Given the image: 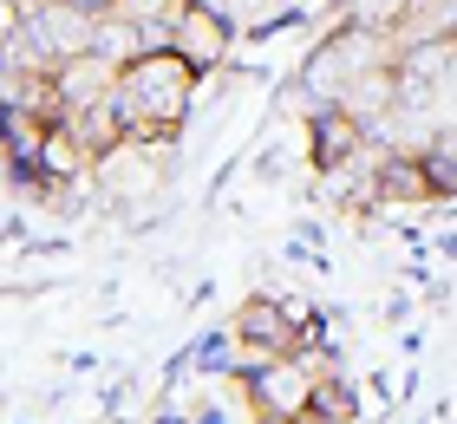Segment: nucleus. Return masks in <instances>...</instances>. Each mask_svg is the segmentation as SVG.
<instances>
[{
	"instance_id": "20e7f679",
	"label": "nucleus",
	"mask_w": 457,
	"mask_h": 424,
	"mask_svg": "<svg viewBox=\"0 0 457 424\" xmlns=\"http://www.w3.org/2000/svg\"><path fill=\"white\" fill-rule=\"evenodd\" d=\"M236 339H242V353H248V366H262V359H275V353H301V346H320V327H314V313H307L301 301H268V294H248V301L236 307ZM242 366V372H248Z\"/></svg>"
},
{
	"instance_id": "423d86ee",
	"label": "nucleus",
	"mask_w": 457,
	"mask_h": 424,
	"mask_svg": "<svg viewBox=\"0 0 457 424\" xmlns=\"http://www.w3.org/2000/svg\"><path fill=\"white\" fill-rule=\"evenodd\" d=\"M372 144V131L360 118L346 112V104H320L314 118H307V157H314V170L320 177H334V170H346L353 157H360Z\"/></svg>"
},
{
	"instance_id": "39448f33",
	"label": "nucleus",
	"mask_w": 457,
	"mask_h": 424,
	"mask_svg": "<svg viewBox=\"0 0 457 424\" xmlns=\"http://www.w3.org/2000/svg\"><path fill=\"white\" fill-rule=\"evenodd\" d=\"M170 53H177L196 79L216 72L222 59H228V13H216L210 0H190V7L177 13V27H170Z\"/></svg>"
},
{
	"instance_id": "6e6552de",
	"label": "nucleus",
	"mask_w": 457,
	"mask_h": 424,
	"mask_svg": "<svg viewBox=\"0 0 457 424\" xmlns=\"http://www.w3.org/2000/svg\"><path fill=\"white\" fill-rule=\"evenodd\" d=\"M314 418H320V424H360V412H353V392L340 386V378H320V392H314Z\"/></svg>"
},
{
	"instance_id": "f257e3e1",
	"label": "nucleus",
	"mask_w": 457,
	"mask_h": 424,
	"mask_svg": "<svg viewBox=\"0 0 457 424\" xmlns=\"http://www.w3.org/2000/svg\"><path fill=\"white\" fill-rule=\"evenodd\" d=\"M190 98H196V72L183 66L170 46L137 53L131 66H118V85H112L124 137H137V144H170L183 112H190Z\"/></svg>"
},
{
	"instance_id": "1a4fd4ad",
	"label": "nucleus",
	"mask_w": 457,
	"mask_h": 424,
	"mask_svg": "<svg viewBox=\"0 0 457 424\" xmlns=\"http://www.w3.org/2000/svg\"><path fill=\"white\" fill-rule=\"evenodd\" d=\"M275 424H320V418H314V405H307L301 418H275Z\"/></svg>"
},
{
	"instance_id": "7ed1b4c3",
	"label": "nucleus",
	"mask_w": 457,
	"mask_h": 424,
	"mask_svg": "<svg viewBox=\"0 0 457 424\" xmlns=\"http://www.w3.org/2000/svg\"><path fill=\"white\" fill-rule=\"evenodd\" d=\"M320 378H334V359H327L320 346L275 353V359H262V366H248V372H242V398L255 405L262 424H275V418H301L307 405H314Z\"/></svg>"
},
{
	"instance_id": "9d476101",
	"label": "nucleus",
	"mask_w": 457,
	"mask_h": 424,
	"mask_svg": "<svg viewBox=\"0 0 457 424\" xmlns=\"http://www.w3.org/2000/svg\"><path fill=\"white\" fill-rule=\"evenodd\" d=\"M86 7H112V0H86Z\"/></svg>"
},
{
	"instance_id": "f03ea898",
	"label": "nucleus",
	"mask_w": 457,
	"mask_h": 424,
	"mask_svg": "<svg viewBox=\"0 0 457 424\" xmlns=\"http://www.w3.org/2000/svg\"><path fill=\"white\" fill-rule=\"evenodd\" d=\"M399 66V46H392L386 27H372V20H346L340 33H327L314 59H307V92H320L327 104H340L360 79Z\"/></svg>"
},
{
	"instance_id": "0eeeda50",
	"label": "nucleus",
	"mask_w": 457,
	"mask_h": 424,
	"mask_svg": "<svg viewBox=\"0 0 457 424\" xmlns=\"http://www.w3.org/2000/svg\"><path fill=\"white\" fill-rule=\"evenodd\" d=\"M190 7V0H112V13H124L131 27H144V46H170V27H177V13Z\"/></svg>"
}]
</instances>
